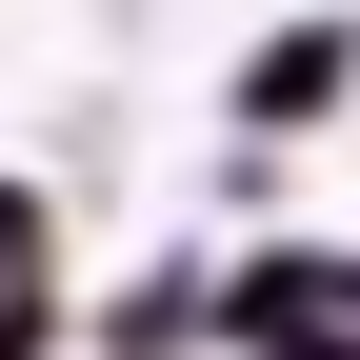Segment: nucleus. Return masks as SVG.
Returning <instances> with one entry per match:
<instances>
[{
    "label": "nucleus",
    "instance_id": "nucleus-1",
    "mask_svg": "<svg viewBox=\"0 0 360 360\" xmlns=\"http://www.w3.org/2000/svg\"><path fill=\"white\" fill-rule=\"evenodd\" d=\"M360 101V20H281V40H240V141H300V120H340Z\"/></svg>",
    "mask_w": 360,
    "mask_h": 360
},
{
    "label": "nucleus",
    "instance_id": "nucleus-2",
    "mask_svg": "<svg viewBox=\"0 0 360 360\" xmlns=\"http://www.w3.org/2000/svg\"><path fill=\"white\" fill-rule=\"evenodd\" d=\"M80 300H60V220H40V180H0V360H60Z\"/></svg>",
    "mask_w": 360,
    "mask_h": 360
},
{
    "label": "nucleus",
    "instance_id": "nucleus-3",
    "mask_svg": "<svg viewBox=\"0 0 360 360\" xmlns=\"http://www.w3.org/2000/svg\"><path fill=\"white\" fill-rule=\"evenodd\" d=\"M80 340H101V360H200V340H220V281H200V260H160V281H120Z\"/></svg>",
    "mask_w": 360,
    "mask_h": 360
}]
</instances>
